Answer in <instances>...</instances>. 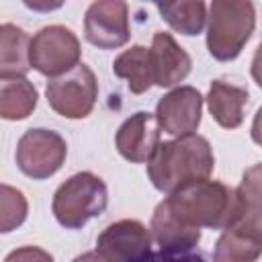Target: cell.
Returning <instances> with one entry per match:
<instances>
[{"label":"cell","instance_id":"cell-1","mask_svg":"<svg viewBox=\"0 0 262 262\" xmlns=\"http://www.w3.org/2000/svg\"><path fill=\"white\" fill-rule=\"evenodd\" d=\"M215 168L213 147L207 137L190 133L160 141L147 160V178L160 192H172L192 180H205Z\"/></svg>","mask_w":262,"mask_h":262},{"label":"cell","instance_id":"cell-2","mask_svg":"<svg viewBox=\"0 0 262 262\" xmlns=\"http://www.w3.org/2000/svg\"><path fill=\"white\" fill-rule=\"evenodd\" d=\"M170 211L190 227L225 229L233 217V188L221 180H192L168 192Z\"/></svg>","mask_w":262,"mask_h":262},{"label":"cell","instance_id":"cell-3","mask_svg":"<svg viewBox=\"0 0 262 262\" xmlns=\"http://www.w3.org/2000/svg\"><path fill=\"white\" fill-rule=\"evenodd\" d=\"M256 29L250 0H213L207 14V49L217 61L235 59Z\"/></svg>","mask_w":262,"mask_h":262},{"label":"cell","instance_id":"cell-4","mask_svg":"<svg viewBox=\"0 0 262 262\" xmlns=\"http://www.w3.org/2000/svg\"><path fill=\"white\" fill-rule=\"evenodd\" d=\"M108 190L94 172H78L63 180L53 192L51 211L57 223L66 229H80L90 219L104 213Z\"/></svg>","mask_w":262,"mask_h":262},{"label":"cell","instance_id":"cell-5","mask_svg":"<svg viewBox=\"0 0 262 262\" xmlns=\"http://www.w3.org/2000/svg\"><path fill=\"white\" fill-rule=\"evenodd\" d=\"M82 47L76 33L63 25H47L31 37L29 63L47 78H57L80 63Z\"/></svg>","mask_w":262,"mask_h":262},{"label":"cell","instance_id":"cell-6","mask_svg":"<svg viewBox=\"0 0 262 262\" xmlns=\"http://www.w3.org/2000/svg\"><path fill=\"white\" fill-rule=\"evenodd\" d=\"M45 96L49 106L72 121L86 119L98 98V82L94 72L86 63H78L70 72L49 78L45 86Z\"/></svg>","mask_w":262,"mask_h":262},{"label":"cell","instance_id":"cell-7","mask_svg":"<svg viewBox=\"0 0 262 262\" xmlns=\"http://www.w3.org/2000/svg\"><path fill=\"white\" fill-rule=\"evenodd\" d=\"M66 156V139L51 129H29L16 143V166L25 176L33 180H45L53 176L63 166Z\"/></svg>","mask_w":262,"mask_h":262},{"label":"cell","instance_id":"cell-8","mask_svg":"<svg viewBox=\"0 0 262 262\" xmlns=\"http://www.w3.org/2000/svg\"><path fill=\"white\" fill-rule=\"evenodd\" d=\"M84 37L98 49H119L131 39L129 6L121 0H98L86 8Z\"/></svg>","mask_w":262,"mask_h":262},{"label":"cell","instance_id":"cell-9","mask_svg":"<svg viewBox=\"0 0 262 262\" xmlns=\"http://www.w3.org/2000/svg\"><path fill=\"white\" fill-rule=\"evenodd\" d=\"M203 94L194 86H176L156 104V121L164 133L184 137L199 129L203 117Z\"/></svg>","mask_w":262,"mask_h":262},{"label":"cell","instance_id":"cell-10","mask_svg":"<svg viewBox=\"0 0 262 262\" xmlns=\"http://www.w3.org/2000/svg\"><path fill=\"white\" fill-rule=\"evenodd\" d=\"M149 250V229L137 219L115 221L96 237V252H100L108 262H143Z\"/></svg>","mask_w":262,"mask_h":262},{"label":"cell","instance_id":"cell-11","mask_svg":"<svg viewBox=\"0 0 262 262\" xmlns=\"http://www.w3.org/2000/svg\"><path fill=\"white\" fill-rule=\"evenodd\" d=\"M160 125L156 115L147 111H139L125 119L115 135L117 151L133 164H147L160 143Z\"/></svg>","mask_w":262,"mask_h":262},{"label":"cell","instance_id":"cell-12","mask_svg":"<svg viewBox=\"0 0 262 262\" xmlns=\"http://www.w3.org/2000/svg\"><path fill=\"white\" fill-rule=\"evenodd\" d=\"M154 84L160 88H176L190 74L192 59L166 31H156L149 47Z\"/></svg>","mask_w":262,"mask_h":262},{"label":"cell","instance_id":"cell-13","mask_svg":"<svg viewBox=\"0 0 262 262\" xmlns=\"http://www.w3.org/2000/svg\"><path fill=\"white\" fill-rule=\"evenodd\" d=\"M149 235L166 254H182L192 250L201 242V229L182 223L166 205L160 201L149 221Z\"/></svg>","mask_w":262,"mask_h":262},{"label":"cell","instance_id":"cell-14","mask_svg":"<svg viewBox=\"0 0 262 262\" xmlns=\"http://www.w3.org/2000/svg\"><path fill=\"white\" fill-rule=\"evenodd\" d=\"M250 102V92L246 86L227 82V80H213L207 92V106L211 117L223 129H237L244 123V108Z\"/></svg>","mask_w":262,"mask_h":262},{"label":"cell","instance_id":"cell-15","mask_svg":"<svg viewBox=\"0 0 262 262\" xmlns=\"http://www.w3.org/2000/svg\"><path fill=\"white\" fill-rule=\"evenodd\" d=\"M262 254V227L229 225L213 250V262H258Z\"/></svg>","mask_w":262,"mask_h":262},{"label":"cell","instance_id":"cell-16","mask_svg":"<svg viewBox=\"0 0 262 262\" xmlns=\"http://www.w3.org/2000/svg\"><path fill=\"white\" fill-rule=\"evenodd\" d=\"M39 102L37 86L27 76H0V119L23 121Z\"/></svg>","mask_w":262,"mask_h":262},{"label":"cell","instance_id":"cell-17","mask_svg":"<svg viewBox=\"0 0 262 262\" xmlns=\"http://www.w3.org/2000/svg\"><path fill=\"white\" fill-rule=\"evenodd\" d=\"M31 37L12 23H0V76H27Z\"/></svg>","mask_w":262,"mask_h":262},{"label":"cell","instance_id":"cell-18","mask_svg":"<svg viewBox=\"0 0 262 262\" xmlns=\"http://www.w3.org/2000/svg\"><path fill=\"white\" fill-rule=\"evenodd\" d=\"M115 76L127 80V86L133 94H143L154 86L149 49L145 45H131L119 53L113 61Z\"/></svg>","mask_w":262,"mask_h":262},{"label":"cell","instance_id":"cell-19","mask_svg":"<svg viewBox=\"0 0 262 262\" xmlns=\"http://www.w3.org/2000/svg\"><path fill=\"white\" fill-rule=\"evenodd\" d=\"M162 18L180 35H199L207 23V4L201 0H180L156 4Z\"/></svg>","mask_w":262,"mask_h":262},{"label":"cell","instance_id":"cell-20","mask_svg":"<svg viewBox=\"0 0 262 262\" xmlns=\"http://www.w3.org/2000/svg\"><path fill=\"white\" fill-rule=\"evenodd\" d=\"M29 201L23 190L0 182V233H10L25 223Z\"/></svg>","mask_w":262,"mask_h":262},{"label":"cell","instance_id":"cell-21","mask_svg":"<svg viewBox=\"0 0 262 262\" xmlns=\"http://www.w3.org/2000/svg\"><path fill=\"white\" fill-rule=\"evenodd\" d=\"M4 262H55V260L47 250L39 246H23V248L12 250L4 258Z\"/></svg>","mask_w":262,"mask_h":262},{"label":"cell","instance_id":"cell-22","mask_svg":"<svg viewBox=\"0 0 262 262\" xmlns=\"http://www.w3.org/2000/svg\"><path fill=\"white\" fill-rule=\"evenodd\" d=\"M72 262H108L100 252H96V250H90V252H84V254H80V256H76Z\"/></svg>","mask_w":262,"mask_h":262}]
</instances>
